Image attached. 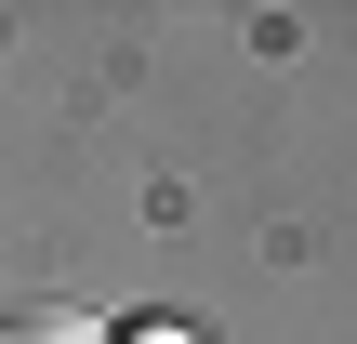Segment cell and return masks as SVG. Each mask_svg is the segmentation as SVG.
Masks as SVG:
<instances>
[{"label": "cell", "mask_w": 357, "mask_h": 344, "mask_svg": "<svg viewBox=\"0 0 357 344\" xmlns=\"http://www.w3.org/2000/svg\"><path fill=\"white\" fill-rule=\"evenodd\" d=\"M0 344H106L79 305H0Z\"/></svg>", "instance_id": "obj_1"}, {"label": "cell", "mask_w": 357, "mask_h": 344, "mask_svg": "<svg viewBox=\"0 0 357 344\" xmlns=\"http://www.w3.org/2000/svg\"><path fill=\"white\" fill-rule=\"evenodd\" d=\"M119 344H199V331H185V318H146V331H119Z\"/></svg>", "instance_id": "obj_2"}]
</instances>
